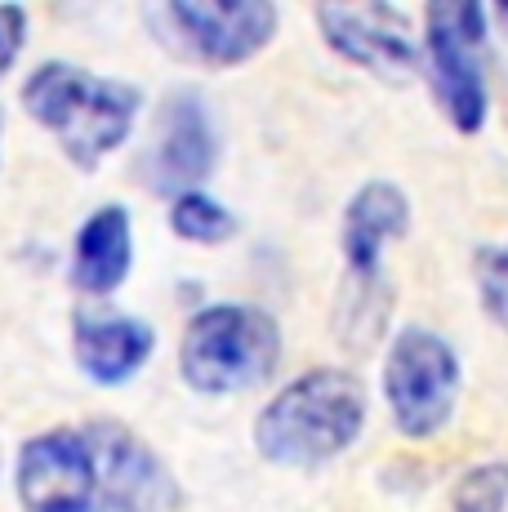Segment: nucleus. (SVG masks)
Segmentation results:
<instances>
[{
  "label": "nucleus",
  "mask_w": 508,
  "mask_h": 512,
  "mask_svg": "<svg viewBox=\"0 0 508 512\" xmlns=\"http://www.w3.org/2000/svg\"><path fill=\"white\" fill-rule=\"evenodd\" d=\"M366 428V388L357 374L321 366L299 374L254 419V446L277 468H317L344 455Z\"/></svg>",
  "instance_id": "1"
},
{
  "label": "nucleus",
  "mask_w": 508,
  "mask_h": 512,
  "mask_svg": "<svg viewBox=\"0 0 508 512\" xmlns=\"http://www.w3.org/2000/svg\"><path fill=\"white\" fill-rule=\"evenodd\" d=\"M23 107L63 143L67 161L94 170L107 152L130 139L143 98L125 81H107L76 63L50 58L23 81Z\"/></svg>",
  "instance_id": "2"
},
{
  "label": "nucleus",
  "mask_w": 508,
  "mask_h": 512,
  "mask_svg": "<svg viewBox=\"0 0 508 512\" xmlns=\"http://www.w3.org/2000/svg\"><path fill=\"white\" fill-rule=\"evenodd\" d=\"M281 361V330L263 308L214 303L188 321L179 343V374L201 397H232L272 379Z\"/></svg>",
  "instance_id": "3"
},
{
  "label": "nucleus",
  "mask_w": 508,
  "mask_h": 512,
  "mask_svg": "<svg viewBox=\"0 0 508 512\" xmlns=\"http://www.w3.org/2000/svg\"><path fill=\"white\" fill-rule=\"evenodd\" d=\"M384 397L397 432L410 441L437 437L459 401V357L442 334L410 326L393 339L384 361Z\"/></svg>",
  "instance_id": "4"
},
{
  "label": "nucleus",
  "mask_w": 508,
  "mask_h": 512,
  "mask_svg": "<svg viewBox=\"0 0 508 512\" xmlns=\"http://www.w3.org/2000/svg\"><path fill=\"white\" fill-rule=\"evenodd\" d=\"M482 41H486V9L473 0L428 9V76L442 112L451 116L459 134H477L486 125V76H482Z\"/></svg>",
  "instance_id": "5"
},
{
  "label": "nucleus",
  "mask_w": 508,
  "mask_h": 512,
  "mask_svg": "<svg viewBox=\"0 0 508 512\" xmlns=\"http://www.w3.org/2000/svg\"><path fill=\"white\" fill-rule=\"evenodd\" d=\"M14 486L27 512H90L99 499V459L85 432L50 428L23 441Z\"/></svg>",
  "instance_id": "6"
},
{
  "label": "nucleus",
  "mask_w": 508,
  "mask_h": 512,
  "mask_svg": "<svg viewBox=\"0 0 508 512\" xmlns=\"http://www.w3.org/2000/svg\"><path fill=\"white\" fill-rule=\"evenodd\" d=\"M161 18L210 67H237L277 36V5L268 0H174Z\"/></svg>",
  "instance_id": "7"
},
{
  "label": "nucleus",
  "mask_w": 508,
  "mask_h": 512,
  "mask_svg": "<svg viewBox=\"0 0 508 512\" xmlns=\"http://www.w3.org/2000/svg\"><path fill=\"white\" fill-rule=\"evenodd\" d=\"M214 161H219V134L205 98L197 90H174L156 112V139L148 152L152 187L165 196L201 192Z\"/></svg>",
  "instance_id": "8"
},
{
  "label": "nucleus",
  "mask_w": 508,
  "mask_h": 512,
  "mask_svg": "<svg viewBox=\"0 0 508 512\" xmlns=\"http://www.w3.org/2000/svg\"><path fill=\"white\" fill-rule=\"evenodd\" d=\"M317 27L335 54L384 81H406L419 67V49L406 32V18L388 5H321Z\"/></svg>",
  "instance_id": "9"
},
{
  "label": "nucleus",
  "mask_w": 508,
  "mask_h": 512,
  "mask_svg": "<svg viewBox=\"0 0 508 512\" xmlns=\"http://www.w3.org/2000/svg\"><path fill=\"white\" fill-rule=\"evenodd\" d=\"M152 348H156V334L139 317H125V312H76L72 317L76 366L90 374L94 383H103V388L134 379L148 366Z\"/></svg>",
  "instance_id": "10"
},
{
  "label": "nucleus",
  "mask_w": 508,
  "mask_h": 512,
  "mask_svg": "<svg viewBox=\"0 0 508 512\" xmlns=\"http://www.w3.org/2000/svg\"><path fill=\"white\" fill-rule=\"evenodd\" d=\"M410 228V201L397 183L388 179H370L353 192L344 210V254H348V268L361 281H375L379 272V250L384 241L402 236Z\"/></svg>",
  "instance_id": "11"
},
{
  "label": "nucleus",
  "mask_w": 508,
  "mask_h": 512,
  "mask_svg": "<svg viewBox=\"0 0 508 512\" xmlns=\"http://www.w3.org/2000/svg\"><path fill=\"white\" fill-rule=\"evenodd\" d=\"M134 263V228L125 205H99L81 223L72 245V285L85 294H112L130 277Z\"/></svg>",
  "instance_id": "12"
},
{
  "label": "nucleus",
  "mask_w": 508,
  "mask_h": 512,
  "mask_svg": "<svg viewBox=\"0 0 508 512\" xmlns=\"http://www.w3.org/2000/svg\"><path fill=\"white\" fill-rule=\"evenodd\" d=\"M170 228L192 245H219L228 236H237V214L205 192H183L170 205Z\"/></svg>",
  "instance_id": "13"
},
{
  "label": "nucleus",
  "mask_w": 508,
  "mask_h": 512,
  "mask_svg": "<svg viewBox=\"0 0 508 512\" xmlns=\"http://www.w3.org/2000/svg\"><path fill=\"white\" fill-rule=\"evenodd\" d=\"M504 504H508V464H482L459 477L455 512H504Z\"/></svg>",
  "instance_id": "14"
},
{
  "label": "nucleus",
  "mask_w": 508,
  "mask_h": 512,
  "mask_svg": "<svg viewBox=\"0 0 508 512\" xmlns=\"http://www.w3.org/2000/svg\"><path fill=\"white\" fill-rule=\"evenodd\" d=\"M477 290H482V303L500 326H508V250H495V245H482L477 250Z\"/></svg>",
  "instance_id": "15"
},
{
  "label": "nucleus",
  "mask_w": 508,
  "mask_h": 512,
  "mask_svg": "<svg viewBox=\"0 0 508 512\" xmlns=\"http://www.w3.org/2000/svg\"><path fill=\"white\" fill-rule=\"evenodd\" d=\"M27 45V9L23 5H0V81L18 63Z\"/></svg>",
  "instance_id": "16"
},
{
  "label": "nucleus",
  "mask_w": 508,
  "mask_h": 512,
  "mask_svg": "<svg viewBox=\"0 0 508 512\" xmlns=\"http://www.w3.org/2000/svg\"><path fill=\"white\" fill-rule=\"evenodd\" d=\"M90 512H156V508H152V504H139V499H130V495H116V490H103V486H99V499H94Z\"/></svg>",
  "instance_id": "17"
},
{
  "label": "nucleus",
  "mask_w": 508,
  "mask_h": 512,
  "mask_svg": "<svg viewBox=\"0 0 508 512\" xmlns=\"http://www.w3.org/2000/svg\"><path fill=\"white\" fill-rule=\"evenodd\" d=\"M495 18H500V23L508 27V5H500V9H495Z\"/></svg>",
  "instance_id": "18"
},
{
  "label": "nucleus",
  "mask_w": 508,
  "mask_h": 512,
  "mask_svg": "<svg viewBox=\"0 0 508 512\" xmlns=\"http://www.w3.org/2000/svg\"><path fill=\"white\" fill-rule=\"evenodd\" d=\"M0 134H5V112H0Z\"/></svg>",
  "instance_id": "19"
}]
</instances>
